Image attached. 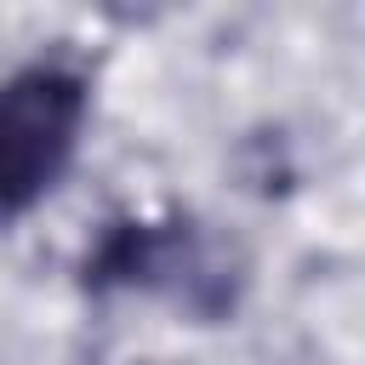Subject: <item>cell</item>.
<instances>
[{
	"label": "cell",
	"instance_id": "6da1fadb",
	"mask_svg": "<svg viewBox=\"0 0 365 365\" xmlns=\"http://www.w3.org/2000/svg\"><path fill=\"white\" fill-rule=\"evenodd\" d=\"M86 91L63 68H29L0 86V205H29L68 160Z\"/></svg>",
	"mask_w": 365,
	"mask_h": 365
}]
</instances>
